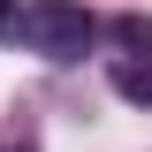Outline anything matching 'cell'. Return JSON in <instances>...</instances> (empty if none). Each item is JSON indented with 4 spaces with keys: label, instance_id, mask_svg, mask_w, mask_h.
Returning <instances> with one entry per match:
<instances>
[{
    "label": "cell",
    "instance_id": "obj_5",
    "mask_svg": "<svg viewBox=\"0 0 152 152\" xmlns=\"http://www.w3.org/2000/svg\"><path fill=\"white\" fill-rule=\"evenodd\" d=\"M0 152H31V145H15V137H8V145H0Z\"/></svg>",
    "mask_w": 152,
    "mask_h": 152
},
{
    "label": "cell",
    "instance_id": "obj_1",
    "mask_svg": "<svg viewBox=\"0 0 152 152\" xmlns=\"http://www.w3.org/2000/svg\"><path fill=\"white\" fill-rule=\"evenodd\" d=\"M99 23L76 8V0H38V8H23V38H31L46 61H84V46H91Z\"/></svg>",
    "mask_w": 152,
    "mask_h": 152
},
{
    "label": "cell",
    "instance_id": "obj_4",
    "mask_svg": "<svg viewBox=\"0 0 152 152\" xmlns=\"http://www.w3.org/2000/svg\"><path fill=\"white\" fill-rule=\"evenodd\" d=\"M8 23H15V0H0V31H8Z\"/></svg>",
    "mask_w": 152,
    "mask_h": 152
},
{
    "label": "cell",
    "instance_id": "obj_2",
    "mask_svg": "<svg viewBox=\"0 0 152 152\" xmlns=\"http://www.w3.org/2000/svg\"><path fill=\"white\" fill-rule=\"evenodd\" d=\"M107 76H114V91L137 99V107L152 99V53H114V61H107Z\"/></svg>",
    "mask_w": 152,
    "mask_h": 152
},
{
    "label": "cell",
    "instance_id": "obj_3",
    "mask_svg": "<svg viewBox=\"0 0 152 152\" xmlns=\"http://www.w3.org/2000/svg\"><path fill=\"white\" fill-rule=\"evenodd\" d=\"M114 46L122 53H152V15H114Z\"/></svg>",
    "mask_w": 152,
    "mask_h": 152
}]
</instances>
